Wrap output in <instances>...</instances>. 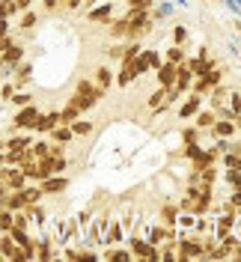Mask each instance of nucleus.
<instances>
[{
    "mask_svg": "<svg viewBox=\"0 0 241 262\" xmlns=\"http://www.w3.org/2000/svg\"><path fill=\"white\" fill-rule=\"evenodd\" d=\"M69 101H72L78 111H90V107H93V104L98 101L96 86H93L90 81H78V90H75V96L69 98Z\"/></svg>",
    "mask_w": 241,
    "mask_h": 262,
    "instance_id": "1",
    "label": "nucleus"
},
{
    "mask_svg": "<svg viewBox=\"0 0 241 262\" xmlns=\"http://www.w3.org/2000/svg\"><path fill=\"white\" fill-rule=\"evenodd\" d=\"M36 119H39V107L30 101V104H24L15 114V122L9 125V134H12V131H30L33 125H36Z\"/></svg>",
    "mask_w": 241,
    "mask_h": 262,
    "instance_id": "2",
    "label": "nucleus"
},
{
    "mask_svg": "<svg viewBox=\"0 0 241 262\" xmlns=\"http://www.w3.org/2000/svg\"><path fill=\"white\" fill-rule=\"evenodd\" d=\"M0 179H3V185H6L9 191H18V188H24V185H27L24 170H21V167H9V164H6V170L0 167Z\"/></svg>",
    "mask_w": 241,
    "mask_h": 262,
    "instance_id": "3",
    "label": "nucleus"
},
{
    "mask_svg": "<svg viewBox=\"0 0 241 262\" xmlns=\"http://www.w3.org/2000/svg\"><path fill=\"white\" fill-rule=\"evenodd\" d=\"M39 188H42V194L45 196H57V194H63L65 188H69V179H65L63 173H54V176H48V179L39 182Z\"/></svg>",
    "mask_w": 241,
    "mask_h": 262,
    "instance_id": "4",
    "label": "nucleus"
},
{
    "mask_svg": "<svg viewBox=\"0 0 241 262\" xmlns=\"http://www.w3.org/2000/svg\"><path fill=\"white\" fill-rule=\"evenodd\" d=\"M131 256H143V259H161L158 247L149 245L146 238H131Z\"/></svg>",
    "mask_w": 241,
    "mask_h": 262,
    "instance_id": "5",
    "label": "nucleus"
},
{
    "mask_svg": "<svg viewBox=\"0 0 241 262\" xmlns=\"http://www.w3.org/2000/svg\"><path fill=\"white\" fill-rule=\"evenodd\" d=\"M188 256H206V250H203V245L196 238H185L179 245V259H188Z\"/></svg>",
    "mask_w": 241,
    "mask_h": 262,
    "instance_id": "6",
    "label": "nucleus"
},
{
    "mask_svg": "<svg viewBox=\"0 0 241 262\" xmlns=\"http://www.w3.org/2000/svg\"><path fill=\"white\" fill-rule=\"evenodd\" d=\"M158 83L164 90H170L176 83V63H161L158 66Z\"/></svg>",
    "mask_w": 241,
    "mask_h": 262,
    "instance_id": "7",
    "label": "nucleus"
},
{
    "mask_svg": "<svg viewBox=\"0 0 241 262\" xmlns=\"http://www.w3.org/2000/svg\"><path fill=\"white\" fill-rule=\"evenodd\" d=\"M30 143H33L30 134H15V131H12V134L6 137V152H21V149H27Z\"/></svg>",
    "mask_w": 241,
    "mask_h": 262,
    "instance_id": "8",
    "label": "nucleus"
},
{
    "mask_svg": "<svg viewBox=\"0 0 241 262\" xmlns=\"http://www.w3.org/2000/svg\"><path fill=\"white\" fill-rule=\"evenodd\" d=\"M21 60H24V45L12 42L9 48L3 51V66H12V69H15V66L21 63Z\"/></svg>",
    "mask_w": 241,
    "mask_h": 262,
    "instance_id": "9",
    "label": "nucleus"
},
{
    "mask_svg": "<svg viewBox=\"0 0 241 262\" xmlns=\"http://www.w3.org/2000/svg\"><path fill=\"white\" fill-rule=\"evenodd\" d=\"M60 122V111H51V114H39V119H36V125H33V131H51L54 125Z\"/></svg>",
    "mask_w": 241,
    "mask_h": 262,
    "instance_id": "10",
    "label": "nucleus"
},
{
    "mask_svg": "<svg viewBox=\"0 0 241 262\" xmlns=\"http://www.w3.org/2000/svg\"><path fill=\"white\" fill-rule=\"evenodd\" d=\"M27 206V200H24V191L18 188V191H6V209L9 212H18V209H24Z\"/></svg>",
    "mask_w": 241,
    "mask_h": 262,
    "instance_id": "11",
    "label": "nucleus"
},
{
    "mask_svg": "<svg viewBox=\"0 0 241 262\" xmlns=\"http://www.w3.org/2000/svg\"><path fill=\"white\" fill-rule=\"evenodd\" d=\"M51 137H54V143H72V137H75V134H72V128H69V125H63V122H57V125H54V128H51Z\"/></svg>",
    "mask_w": 241,
    "mask_h": 262,
    "instance_id": "12",
    "label": "nucleus"
},
{
    "mask_svg": "<svg viewBox=\"0 0 241 262\" xmlns=\"http://www.w3.org/2000/svg\"><path fill=\"white\" fill-rule=\"evenodd\" d=\"M134 78H137V72H134V60H122V75L116 78V83H119V86H128Z\"/></svg>",
    "mask_w": 241,
    "mask_h": 262,
    "instance_id": "13",
    "label": "nucleus"
},
{
    "mask_svg": "<svg viewBox=\"0 0 241 262\" xmlns=\"http://www.w3.org/2000/svg\"><path fill=\"white\" fill-rule=\"evenodd\" d=\"M232 131H235L232 119H229V122L221 119V122H214V125H211V134H214V137H232Z\"/></svg>",
    "mask_w": 241,
    "mask_h": 262,
    "instance_id": "14",
    "label": "nucleus"
},
{
    "mask_svg": "<svg viewBox=\"0 0 241 262\" xmlns=\"http://www.w3.org/2000/svg\"><path fill=\"white\" fill-rule=\"evenodd\" d=\"M96 83L101 86V90H107L113 83V72L107 69V66H101V69H96Z\"/></svg>",
    "mask_w": 241,
    "mask_h": 262,
    "instance_id": "15",
    "label": "nucleus"
},
{
    "mask_svg": "<svg viewBox=\"0 0 241 262\" xmlns=\"http://www.w3.org/2000/svg\"><path fill=\"white\" fill-rule=\"evenodd\" d=\"M78 114H80V111L75 107V104H72V101H69L63 111H60V122H63V125H72V122L78 119Z\"/></svg>",
    "mask_w": 241,
    "mask_h": 262,
    "instance_id": "16",
    "label": "nucleus"
},
{
    "mask_svg": "<svg viewBox=\"0 0 241 262\" xmlns=\"http://www.w3.org/2000/svg\"><path fill=\"white\" fill-rule=\"evenodd\" d=\"M21 191H24V200H27V206H30V203H39V200H42V188H39V185H24V188H21Z\"/></svg>",
    "mask_w": 241,
    "mask_h": 262,
    "instance_id": "17",
    "label": "nucleus"
},
{
    "mask_svg": "<svg viewBox=\"0 0 241 262\" xmlns=\"http://www.w3.org/2000/svg\"><path fill=\"white\" fill-rule=\"evenodd\" d=\"M30 152H33V158H36V161H39V158H48L51 143H42V140H33V143H30Z\"/></svg>",
    "mask_w": 241,
    "mask_h": 262,
    "instance_id": "18",
    "label": "nucleus"
},
{
    "mask_svg": "<svg viewBox=\"0 0 241 262\" xmlns=\"http://www.w3.org/2000/svg\"><path fill=\"white\" fill-rule=\"evenodd\" d=\"M232 221H235V212H226L221 221H217V238H224L226 232H229V227H232Z\"/></svg>",
    "mask_w": 241,
    "mask_h": 262,
    "instance_id": "19",
    "label": "nucleus"
},
{
    "mask_svg": "<svg viewBox=\"0 0 241 262\" xmlns=\"http://www.w3.org/2000/svg\"><path fill=\"white\" fill-rule=\"evenodd\" d=\"M200 98H203V96H196V93H193V96L182 104V116H193V114H196V111H200Z\"/></svg>",
    "mask_w": 241,
    "mask_h": 262,
    "instance_id": "20",
    "label": "nucleus"
},
{
    "mask_svg": "<svg viewBox=\"0 0 241 262\" xmlns=\"http://www.w3.org/2000/svg\"><path fill=\"white\" fill-rule=\"evenodd\" d=\"M9 101H12V104H18V107H24V104H30V101H33V96L27 93V90H15Z\"/></svg>",
    "mask_w": 241,
    "mask_h": 262,
    "instance_id": "21",
    "label": "nucleus"
},
{
    "mask_svg": "<svg viewBox=\"0 0 241 262\" xmlns=\"http://www.w3.org/2000/svg\"><path fill=\"white\" fill-rule=\"evenodd\" d=\"M36 21H39V18H36V12L24 9V15H21V30H27V33H30L33 27H36Z\"/></svg>",
    "mask_w": 241,
    "mask_h": 262,
    "instance_id": "22",
    "label": "nucleus"
},
{
    "mask_svg": "<svg viewBox=\"0 0 241 262\" xmlns=\"http://www.w3.org/2000/svg\"><path fill=\"white\" fill-rule=\"evenodd\" d=\"M69 128H72V134H75V137H86V134L93 131V125H90V122H78V119H75Z\"/></svg>",
    "mask_w": 241,
    "mask_h": 262,
    "instance_id": "23",
    "label": "nucleus"
},
{
    "mask_svg": "<svg viewBox=\"0 0 241 262\" xmlns=\"http://www.w3.org/2000/svg\"><path fill=\"white\" fill-rule=\"evenodd\" d=\"M18 12L15 0H0V18H12Z\"/></svg>",
    "mask_w": 241,
    "mask_h": 262,
    "instance_id": "24",
    "label": "nucleus"
},
{
    "mask_svg": "<svg viewBox=\"0 0 241 262\" xmlns=\"http://www.w3.org/2000/svg\"><path fill=\"white\" fill-rule=\"evenodd\" d=\"M146 69H149V54H137L134 57V72L137 75H146Z\"/></svg>",
    "mask_w": 241,
    "mask_h": 262,
    "instance_id": "25",
    "label": "nucleus"
},
{
    "mask_svg": "<svg viewBox=\"0 0 241 262\" xmlns=\"http://www.w3.org/2000/svg\"><path fill=\"white\" fill-rule=\"evenodd\" d=\"M211 125H214V114L203 111V114L196 116V128H211Z\"/></svg>",
    "mask_w": 241,
    "mask_h": 262,
    "instance_id": "26",
    "label": "nucleus"
},
{
    "mask_svg": "<svg viewBox=\"0 0 241 262\" xmlns=\"http://www.w3.org/2000/svg\"><path fill=\"white\" fill-rule=\"evenodd\" d=\"M161 221H164L167 227H173V224H176V206H167V209L161 212Z\"/></svg>",
    "mask_w": 241,
    "mask_h": 262,
    "instance_id": "27",
    "label": "nucleus"
},
{
    "mask_svg": "<svg viewBox=\"0 0 241 262\" xmlns=\"http://www.w3.org/2000/svg\"><path fill=\"white\" fill-rule=\"evenodd\" d=\"M9 227H12V212L9 209H0V232H6Z\"/></svg>",
    "mask_w": 241,
    "mask_h": 262,
    "instance_id": "28",
    "label": "nucleus"
},
{
    "mask_svg": "<svg viewBox=\"0 0 241 262\" xmlns=\"http://www.w3.org/2000/svg\"><path fill=\"white\" fill-rule=\"evenodd\" d=\"M125 30H128V21H125V18L111 24V36H125Z\"/></svg>",
    "mask_w": 241,
    "mask_h": 262,
    "instance_id": "29",
    "label": "nucleus"
},
{
    "mask_svg": "<svg viewBox=\"0 0 241 262\" xmlns=\"http://www.w3.org/2000/svg\"><path fill=\"white\" fill-rule=\"evenodd\" d=\"M185 60V51L182 48H170L167 51V63H182Z\"/></svg>",
    "mask_w": 241,
    "mask_h": 262,
    "instance_id": "30",
    "label": "nucleus"
},
{
    "mask_svg": "<svg viewBox=\"0 0 241 262\" xmlns=\"http://www.w3.org/2000/svg\"><path fill=\"white\" fill-rule=\"evenodd\" d=\"M226 96H229V93H226L224 86H214V96H211V101H214V107H221V104L226 101Z\"/></svg>",
    "mask_w": 241,
    "mask_h": 262,
    "instance_id": "31",
    "label": "nucleus"
},
{
    "mask_svg": "<svg viewBox=\"0 0 241 262\" xmlns=\"http://www.w3.org/2000/svg\"><path fill=\"white\" fill-rule=\"evenodd\" d=\"M119 235H122V227H119V224H111V229H107V238H104V242H119Z\"/></svg>",
    "mask_w": 241,
    "mask_h": 262,
    "instance_id": "32",
    "label": "nucleus"
},
{
    "mask_svg": "<svg viewBox=\"0 0 241 262\" xmlns=\"http://www.w3.org/2000/svg\"><path fill=\"white\" fill-rule=\"evenodd\" d=\"M12 93H15L12 81H9V83H3V81H0V98H3V101H9V98H12Z\"/></svg>",
    "mask_w": 241,
    "mask_h": 262,
    "instance_id": "33",
    "label": "nucleus"
},
{
    "mask_svg": "<svg viewBox=\"0 0 241 262\" xmlns=\"http://www.w3.org/2000/svg\"><path fill=\"white\" fill-rule=\"evenodd\" d=\"M224 164L229 167V170H241V155H226Z\"/></svg>",
    "mask_w": 241,
    "mask_h": 262,
    "instance_id": "34",
    "label": "nucleus"
},
{
    "mask_svg": "<svg viewBox=\"0 0 241 262\" xmlns=\"http://www.w3.org/2000/svg\"><path fill=\"white\" fill-rule=\"evenodd\" d=\"M211 86L206 81H203V78H196V83H193V93H196V96H203V93H209Z\"/></svg>",
    "mask_w": 241,
    "mask_h": 262,
    "instance_id": "35",
    "label": "nucleus"
},
{
    "mask_svg": "<svg viewBox=\"0 0 241 262\" xmlns=\"http://www.w3.org/2000/svg\"><path fill=\"white\" fill-rule=\"evenodd\" d=\"M104 256L107 259H128L131 253H125V250H104Z\"/></svg>",
    "mask_w": 241,
    "mask_h": 262,
    "instance_id": "36",
    "label": "nucleus"
},
{
    "mask_svg": "<svg viewBox=\"0 0 241 262\" xmlns=\"http://www.w3.org/2000/svg\"><path fill=\"white\" fill-rule=\"evenodd\" d=\"M226 182H232L235 188H241V170H229L226 173Z\"/></svg>",
    "mask_w": 241,
    "mask_h": 262,
    "instance_id": "37",
    "label": "nucleus"
},
{
    "mask_svg": "<svg viewBox=\"0 0 241 262\" xmlns=\"http://www.w3.org/2000/svg\"><path fill=\"white\" fill-rule=\"evenodd\" d=\"M158 253L164 256V259H179V250H176L173 245H170V247H164V250H158Z\"/></svg>",
    "mask_w": 241,
    "mask_h": 262,
    "instance_id": "38",
    "label": "nucleus"
},
{
    "mask_svg": "<svg viewBox=\"0 0 241 262\" xmlns=\"http://www.w3.org/2000/svg\"><path fill=\"white\" fill-rule=\"evenodd\" d=\"M107 15H111V6H101V9H96L90 18H93V21H101V18H107Z\"/></svg>",
    "mask_w": 241,
    "mask_h": 262,
    "instance_id": "39",
    "label": "nucleus"
},
{
    "mask_svg": "<svg viewBox=\"0 0 241 262\" xmlns=\"http://www.w3.org/2000/svg\"><path fill=\"white\" fill-rule=\"evenodd\" d=\"M12 42H15V39H12V36H9V33H6V36H0V54H3V51L9 48V45H12Z\"/></svg>",
    "mask_w": 241,
    "mask_h": 262,
    "instance_id": "40",
    "label": "nucleus"
},
{
    "mask_svg": "<svg viewBox=\"0 0 241 262\" xmlns=\"http://www.w3.org/2000/svg\"><path fill=\"white\" fill-rule=\"evenodd\" d=\"M42 6H45V12H54L60 6V0H42Z\"/></svg>",
    "mask_w": 241,
    "mask_h": 262,
    "instance_id": "41",
    "label": "nucleus"
},
{
    "mask_svg": "<svg viewBox=\"0 0 241 262\" xmlns=\"http://www.w3.org/2000/svg\"><path fill=\"white\" fill-rule=\"evenodd\" d=\"M152 0H128V6H137V9H149Z\"/></svg>",
    "mask_w": 241,
    "mask_h": 262,
    "instance_id": "42",
    "label": "nucleus"
},
{
    "mask_svg": "<svg viewBox=\"0 0 241 262\" xmlns=\"http://www.w3.org/2000/svg\"><path fill=\"white\" fill-rule=\"evenodd\" d=\"M122 51H125V48H107V57H111V60H119V57H122Z\"/></svg>",
    "mask_w": 241,
    "mask_h": 262,
    "instance_id": "43",
    "label": "nucleus"
},
{
    "mask_svg": "<svg viewBox=\"0 0 241 262\" xmlns=\"http://www.w3.org/2000/svg\"><path fill=\"white\" fill-rule=\"evenodd\" d=\"M30 3H33V0H15L18 12H24V9H30Z\"/></svg>",
    "mask_w": 241,
    "mask_h": 262,
    "instance_id": "44",
    "label": "nucleus"
},
{
    "mask_svg": "<svg viewBox=\"0 0 241 262\" xmlns=\"http://www.w3.org/2000/svg\"><path fill=\"white\" fill-rule=\"evenodd\" d=\"M9 33V18H0V36H6Z\"/></svg>",
    "mask_w": 241,
    "mask_h": 262,
    "instance_id": "45",
    "label": "nucleus"
},
{
    "mask_svg": "<svg viewBox=\"0 0 241 262\" xmlns=\"http://www.w3.org/2000/svg\"><path fill=\"white\" fill-rule=\"evenodd\" d=\"M149 66H155V69L161 66V57H158V54H152V51H149Z\"/></svg>",
    "mask_w": 241,
    "mask_h": 262,
    "instance_id": "46",
    "label": "nucleus"
},
{
    "mask_svg": "<svg viewBox=\"0 0 241 262\" xmlns=\"http://www.w3.org/2000/svg\"><path fill=\"white\" fill-rule=\"evenodd\" d=\"M173 36H176V42H185V36H188V33H185V27H176Z\"/></svg>",
    "mask_w": 241,
    "mask_h": 262,
    "instance_id": "47",
    "label": "nucleus"
},
{
    "mask_svg": "<svg viewBox=\"0 0 241 262\" xmlns=\"http://www.w3.org/2000/svg\"><path fill=\"white\" fill-rule=\"evenodd\" d=\"M65 6H69V9H80V3H83V0H63Z\"/></svg>",
    "mask_w": 241,
    "mask_h": 262,
    "instance_id": "48",
    "label": "nucleus"
},
{
    "mask_svg": "<svg viewBox=\"0 0 241 262\" xmlns=\"http://www.w3.org/2000/svg\"><path fill=\"white\" fill-rule=\"evenodd\" d=\"M232 107H235V111H241V96H235V98H232Z\"/></svg>",
    "mask_w": 241,
    "mask_h": 262,
    "instance_id": "49",
    "label": "nucleus"
},
{
    "mask_svg": "<svg viewBox=\"0 0 241 262\" xmlns=\"http://www.w3.org/2000/svg\"><path fill=\"white\" fill-rule=\"evenodd\" d=\"M0 152H6V140H0Z\"/></svg>",
    "mask_w": 241,
    "mask_h": 262,
    "instance_id": "50",
    "label": "nucleus"
},
{
    "mask_svg": "<svg viewBox=\"0 0 241 262\" xmlns=\"http://www.w3.org/2000/svg\"><path fill=\"white\" fill-rule=\"evenodd\" d=\"M235 119H238V128H241V116H235Z\"/></svg>",
    "mask_w": 241,
    "mask_h": 262,
    "instance_id": "51",
    "label": "nucleus"
}]
</instances>
